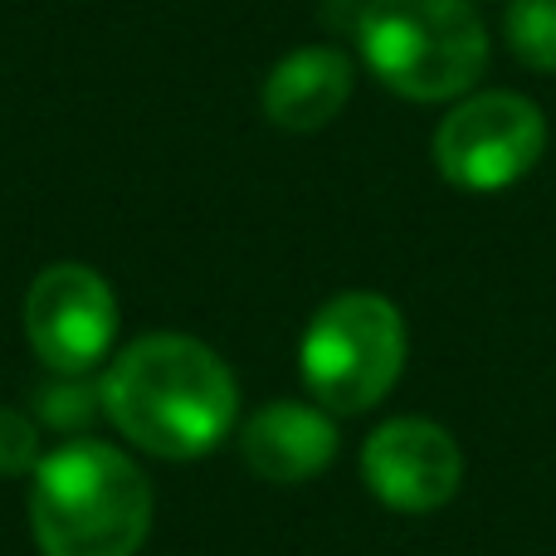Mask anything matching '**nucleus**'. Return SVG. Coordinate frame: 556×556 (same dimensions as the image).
Instances as JSON below:
<instances>
[{
  "label": "nucleus",
  "instance_id": "nucleus-1",
  "mask_svg": "<svg viewBox=\"0 0 556 556\" xmlns=\"http://www.w3.org/2000/svg\"><path fill=\"white\" fill-rule=\"evenodd\" d=\"M103 415L156 459H201L230 434L240 386L205 342L152 332L132 342L98 381Z\"/></svg>",
  "mask_w": 556,
  "mask_h": 556
},
{
  "label": "nucleus",
  "instance_id": "nucleus-2",
  "mask_svg": "<svg viewBox=\"0 0 556 556\" xmlns=\"http://www.w3.org/2000/svg\"><path fill=\"white\" fill-rule=\"evenodd\" d=\"M29 479V532L45 556H132L152 532V483L103 440H64Z\"/></svg>",
  "mask_w": 556,
  "mask_h": 556
},
{
  "label": "nucleus",
  "instance_id": "nucleus-3",
  "mask_svg": "<svg viewBox=\"0 0 556 556\" xmlns=\"http://www.w3.org/2000/svg\"><path fill=\"white\" fill-rule=\"evenodd\" d=\"M356 45L366 68L410 103L459 98L489 68V35L469 0H366Z\"/></svg>",
  "mask_w": 556,
  "mask_h": 556
},
{
  "label": "nucleus",
  "instance_id": "nucleus-4",
  "mask_svg": "<svg viewBox=\"0 0 556 556\" xmlns=\"http://www.w3.org/2000/svg\"><path fill=\"white\" fill-rule=\"evenodd\" d=\"M303 386L323 410L362 415L391 395L405 371V317L381 293H342L317 307L298 346Z\"/></svg>",
  "mask_w": 556,
  "mask_h": 556
},
{
  "label": "nucleus",
  "instance_id": "nucleus-5",
  "mask_svg": "<svg viewBox=\"0 0 556 556\" xmlns=\"http://www.w3.org/2000/svg\"><path fill=\"white\" fill-rule=\"evenodd\" d=\"M547 152V117L522 93H473L434 127V166L473 195L508 191Z\"/></svg>",
  "mask_w": 556,
  "mask_h": 556
},
{
  "label": "nucleus",
  "instance_id": "nucleus-6",
  "mask_svg": "<svg viewBox=\"0 0 556 556\" xmlns=\"http://www.w3.org/2000/svg\"><path fill=\"white\" fill-rule=\"evenodd\" d=\"M25 337L54 376H84L117 337V293L88 264H49L25 293Z\"/></svg>",
  "mask_w": 556,
  "mask_h": 556
},
{
  "label": "nucleus",
  "instance_id": "nucleus-7",
  "mask_svg": "<svg viewBox=\"0 0 556 556\" xmlns=\"http://www.w3.org/2000/svg\"><path fill=\"white\" fill-rule=\"evenodd\" d=\"M362 479L386 508L434 513L459 493L464 454L454 434L420 415L386 420L362 450Z\"/></svg>",
  "mask_w": 556,
  "mask_h": 556
},
{
  "label": "nucleus",
  "instance_id": "nucleus-8",
  "mask_svg": "<svg viewBox=\"0 0 556 556\" xmlns=\"http://www.w3.org/2000/svg\"><path fill=\"white\" fill-rule=\"evenodd\" d=\"M250 473L269 483H307L337 459V425L303 401H274L250 415L240 434Z\"/></svg>",
  "mask_w": 556,
  "mask_h": 556
},
{
  "label": "nucleus",
  "instance_id": "nucleus-9",
  "mask_svg": "<svg viewBox=\"0 0 556 556\" xmlns=\"http://www.w3.org/2000/svg\"><path fill=\"white\" fill-rule=\"evenodd\" d=\"M352 84H356V74L342 49H332V45L293 49L264 78V113L283 132H317V127H327L346 108Z\"/></svg>",
  "mask_w": 556,
  "mask_h": 556
},
{
  "label": "nucleus",
  "instance_id": "nucleus-10",
  "mask_svg": "<svg viewBox=\"0 0 556 556\" xmlns=\"http://www.w3.org/2000/svg\"><path fill=\"white\" fill-rule=\"evenodd\" d=\"M513 59L538 74H556V0H513L503 15Z\"/></svg>",
  "mask_w": 556,
  "mask_h": 556
},
{
  "label": "nucleus",
  "instance_id": "nucleus-11",
  "mask_svg": "<svg viewBox=\"0 0 556 556\" xmlns=\"http://www.w3.org/2000/svg\"><path fill=\"white\" fill-rule=\"evenodd\" d=\"M103 410V395L98 386L78 381V376H59L54 386L39 391V420L59 434H84L93 425V415Z\"/></svg>",
  "mask_w": 556,
  "mask_h": 556
},
{
  "label": "nucleus",
  "instance_id": "nucleus-12",
  "mask_svg": "<svg viewBox=\"0 0 556 556\" xmlns=\"http://www.w3.org/2000/svg\"><path fill=\"white\" fill-rule=\"evenodd\" d=\"M39 425L29 415L0 405V479H15V473H35L39 469Z\"/></svg>",
  "mask_w": 556,
  "mask_h": 556
},
{
  "label": "nucleus",
  "instance_id": "nucleus-13",
  "mask_svg": "<svg viewBox=\"0 0 556 556\" xmlns=\"http://www.w3.org/2000/svg\"><path fill=\"white\" fill-rule=\"evenodd\" d=\"M332 5H342V0H332Z\"/></svg>",
  "mask_w": 556,
  "mask_h": 556
}]
</instances>
